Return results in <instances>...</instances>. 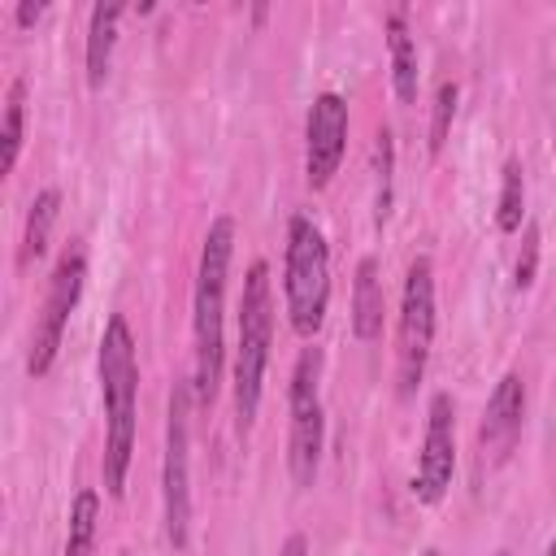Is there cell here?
Returning <instances> with one entry per match:
<instances>
[{"label": "cell", "instance_id": "cell-1", "mask_svg": "<svg viewBox=\"0 0 556 556\" xmlns=\"http://www.w3.org/2000/svg\"><path fill=\"white\" fill-rule=\"evenodd\" d=\"M96 365H100V395H104V491L117 500L126 491V469L135 452V404H139L135 334L122 313L104 321Z\"/></svg>", "mask_w": 556, "mask_h": 556}, {"label": "cell", "instance_id": "cell-2", "mask_svg": "<svg viewBox=\"0 0 556 556\" xmlns=\"http://www.w3.org/2000/svg\"><path fill=\"white\" fill-rule=\"evenodd\" d=\"M230 252H235V222L213 217L200 269H195V300H191V334H195V365H191V391L200 404H213L217 378H222V313H226V278H230Z\"/></svg>", "mask_w": 556, "mask_h": 556}, {"label": "cell", "instance_id": "cell-3", "mask_svg": "<svg viewBox=\"0 0 556 556\" xmlns=\"http://www.w3.org/2000/svg\"><path fill=\"white\" fill-rule=\"evenodd\" d=\"M269 343H274V291H269V265L252 261L239 295V343H235V417L239 430L248 434L261 408V387H265V365H269Z\"/></svg>", "mask_w": 556, "mask_h": 556}, {"label": "cell", "instance_id": "cell-4", "mask_svg": "<svg viewBox=\"0 0 556 556\" xmlns=\"http://www.w3.org/2000/svg\"><path fill=\"white\" fill-rule=\"evenodd\" d=\"M282 295L291 313V330L313 339L330 308V248L313 217L295 213L287 222V252H282Z\"/></svg>", "mask_w": 556, "mask_h": 556}, {"label": "cell", "instance_id": "cell-5", "mask_svg": "<svg viewBox=\"0 0 556 556\" xmlns=\"http://www.w3.org/2000/svg\"><path fill=\"white\" fill-rule=\"evenodd\" d=\"M321 348H304L291 387H287V408H291V434H287V469L295 486H313L317 465H321V443H326V413H321Z\"/></svg>", "mask_w": 556, "mask_h": 556}, {"label": "cell", "instance_id": "cell-6", "mask_svg": "<svg viewBox=\"0 0 556 556\" xmlns=\"http://www.w3.org/2000/svg\"><path fill=\"white\" fill-rule=\"evenodd\" d=\"M191 378H174L169 387V413H165V534L174 547H187V526H191Z\"/></svg>", "mask_w": 556, "mask_h": 556}, {"label": "cell", "instance_id": "cell-7", "mask_svg": "<svg viewBox=\"0 0 556 556\" xmlns=\"http://www.w3.org/2000/svg\"><path fill=\"white\" fill-rule=\"evenodd\" d=\"M434 343V265L430 256H417L404 274L400 295V395H413Z\"/></svg>", "mask_w": 556, "mask_h": 556}, {"label": "cell", "instance_id": "cell-8", "mask_svg": "<svg viewBox=\"0 0 556 556\" xmlns=\"http://www.w3.org/2000/svg\"><path fill=\"white\" fill-rule=\"evenodd\" d=\"M83 278H87V248L83 243H70L48 278V295H43V313L35 321V339H30V356H26V369L30 378H43L56 361V348H61V334H65V321L70 313L78 308V295H83Z\"/></svg>", "mask_w": 556, "mask_h": 556}, {"label": "cell", "instance_id": "cell-9", "mask_svg": "<svg viewBox=\"0 0 556 556\" xmlns=\"http://www.w3.org/2000/svg\"><path fill=\"white\" fill-rule=\"evenodd\" d=\"M452 469H456V404L447 391H434L426 408L417 469H413V495L421 504H439L452 486Z\"/></svg>", "mask_w": 556, "mask_h": 556}, {"label": "cell", "instance_id": "cell-10", "mask_svg": "<svg viewBox=\"0 0 556 556\" xmlns=\"http://www.w3.org/2000/svg\"><path fill=\"white\" fill-rule=\"evenodd\" d=\"M343 148H348V100L339 91H321L304 117V178L313 191L330 187Z\"/></svg>", "mask_w": 556, "mask_h": 556}, {"label": "cell", "instance_id": "cell-11", "mask_svg": "<svg viewBox=\"0 0 556 556\" xmlns=\"http://www.w3.org/2000/svg\"><path fill=\"white\" fill-rule=\"evenodd\" d=\"M521 417H526V382L517 369H508L491 400H486V413H482V426H478V439H482V452H491L495 460H504L521 434Z\"/></svg>", "mask_w": 556, "mask_h": 556}, {"label": "cell", "instance_id": "cell-12", "mask_svg": "<svg viewBox=\"0 0 556 556\" xmlns=\"http://www.w3.org/2000/svg\"><path fill=\"white\" fill-rule=\"evenodd\" d=\"M382 313H387V300H382L378 261L361 256L356 261V282H352V334L365 339V343L378 339L382 334Z\"/></svg>", "mask_w": 556, "mask_h": 556}, {"label": "cell", "instance_id": "cell-13", "mask_svg": "<svg viewBox=\"0 0 556 556\" xmlns=\"http://www.w3.org/2000/svg\"><path fill=\"white\" fill-rule=\"evenodd\" d=\"M122 13L126 9L117 0H100L91 9V22H87V87H104V78H109V61H113Z\"/></svg>", "mask_w": 556, "mask_h": 556}, {"label": "cell", "instance_id": "cell-14", "mask_svg": "<svg viewBox=\"0 0 556 556\" xmlns=\"http://www.w3.org/2000/svg\"><path fill=\"white\" fill-rule=\"evenodd\" d=\"M387 52H391V87H395V100L400 104H413L417 100V43H413L400 9L387 17Z\"/></svg>", "mask_w": 556, "mask_h": 556}, {"label": "cell", "instance_id": "cell-15", "mask_svg": "<svg viewBox=\"0 0 556 556\" xmlns=\"http://www.w3.org/2000/svg\"><path fill=\"white\" fill-rule=\"evenodd\" d=\"M100 539V495L83 486L70 504V530H65V556H96Z\"/></svg>", "mask_w": 556, "mask_h": 556}, {"label": "cell", "instance_id": "cell-16", "mask_svg": "<svg viewBox=\"0 0 556 556\" xmlns=\"http://www.w3.org/2000/svg\"><path fill=\"white\" fill-rule=\"evenodd\" d=\"M22 130H26V78H13L4 96V126H0V174H13L22 156Z\"/></svg>", "mask_w": 556, "mask_h": 556}, {"label": "cell", "instance_id": "cell-17", "mask_svg": "<svg viewBox=\"0 0 556 556\" xmlns=\"http://www.w3.org/2000/svg\"><path fill=\"white\" fill-rule=\"evenodd\" d=\"M56 208H61V191L48 187L35 195L30 213H26V235H22V265L39 261L48 252V235H52V222H56Z\"/></svg>", "mask_w": 556, "mask_h": 556}, {"label": "cell", "instance_id": "cell-18", "mask_svg": "<svg viewBox=\"0 0 556 556\" xmlns=\"http://www.w3.org/2000/svg\"><path fill=\"white\" fill-rule=\"evenodd\" d=\"M391 182H395V139L382 126L374 143V222L378 226L391 217Z\"/></svg>", "mask_w": 556, "mask_h": 556}, {"label": "cell", "instance_id": "cell-19", "mask_svg": "<svg viewBox=\"0 0 556 556\" xmlns=\"http://www.w3.org/2000/svg\"><path fill=\"white\" fill-rule=\"evenodd\" d=\"M521 213H526V178H521V161L504 165V182H500V208H495V226L504 235L521 230Z\"/></svg>", "mask_w": 556, "mask_h": 556}, {"label": "cell", "instance_id": "cell-20", "mask_svg": "<svg viewBox=\"0 0 556 556\" xmlns=\"http://www.w3.org/2000/svg\"><path fill=\"white\" fill-rule=\"evenodd\" d=\"M456 100H460V87L456 83H439L434 104H430V156H439L443 143H447V130H452V117H456Z\"/></svg>", "mask_w": 556, "mask_h": 556}, {"label": "cell", "instance_id": "cell-21", "mask_svg": "<svg viewBox=\"0 0 556 556\" xmlns=\"http://www.w3.org/2000/svg\"><path fill=\"white\" fill-rule=\"evenodd\" d=\"M534 269H539V226H526V239H521V252H517L513 282L526 291V287L534 282Z\"/></svg>", "mask_w": 556, "mask_h": 556}, {"label": "cell", "instance_id": "cell-22", "mask_svg": "<svg viewBox=\"0 0 556 556\" xmlns=\"http://www.w3.org/2000/svg\"><path fill=\"white\" fill-rule=\"evenodd\" d=\"M39 17H43V4L39 0H22L17 4V26H35Z\"/></svg>", "mask_w": 556, "mask_h": 556}, {"label": "cell", "instance_id": "cell-23", "mask_svg": "<svg viewBox=\"0 0 556 556\" xmlns=\"http://www.w3.org/2000/svg\"><path fill=\"white\" fill-rule=\"evenodd\" d=\"M278 556H308V539H304V534H291Z\"/></svg>", "mask_w": 556, "mask_h": 556}, {"label": "cell", "instance_id": "cell-24", "mask_svg": "<svg viewBox=\"0 0 556 556\" xmlns=\"http://www.w3.org/2000/svg\"><path fill=\"white\" fill-rule=\"evenodd\" d=\"M543 556H556V539H552V543H547V552H543Z\"/></svg>", "mask_w": 556, "mask_h": 556}, {"label": "cell", "instance_id": "cell-25", "mask_svg": "<svg viewBox=\"0 0 556 556\" xmlns=\"http://www.w3.org/2000/svg\"><path fill=\"white\" fill-rule=\"evenodd\" d=\"M426 556H439V552H426Z\"/></svg>", "mask_w": 556, "mask_h": 556}, {"label": "cell", "instance_id": "cell-26", "mask_svg": "<svg viewBox=\"0 0 556 556\" xmlns=\"http://www.w3.org/2000/svg\"><path fill=\"white\" fill-rule=\"evenodd\" d=\"M500 556H508V552H500Z\"/></svg>", "mask_w": 556, "mask_h": 556}]
</instances>
